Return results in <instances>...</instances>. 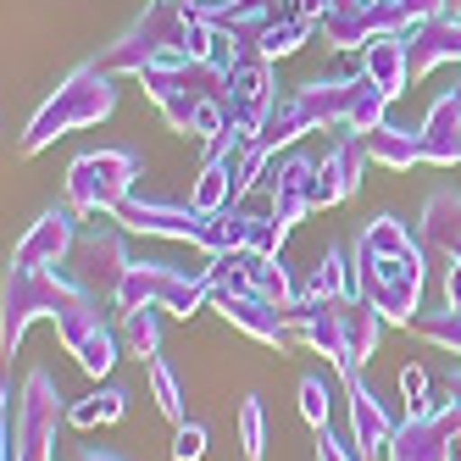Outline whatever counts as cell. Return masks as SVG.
<instances>
[{"label":"cell","mask_w":461,"mask_h":461,"mask_svg":"<svg viewBox=\"0 0 461 461\" xmlns=\"http://www.w3.org/2000/svg\"><path fill=\"white\" fill-rule=\"evenodd\" d=\"M56 334H61L68 356L78 361L89 378H106V373L117 367V339H112L106 317L95 312V294H89V289H78L73 301L56 312Z\"/></svg>","instance_id":"cell-8"},{"label":"cell","mask_w":461,"mask_h":461,"mask_svg":"<svg viewBox=\"0 0 461 461\" xmlns=\"http://www.w3.org/2000/svg\"><path fill=\"white\" fill-rule=\"evenodd\" d=\"M394 95L378 89L367 73H356L350 84V117H345V140H361V134H373V128H384V112H389Z\"/></svg>","instance_id":"cell-25"},{"label":"cell","mask_w":461,"mask_h":461,"mask_svg":"<svg viewBox=\"0 0 461 461\" xmlns=\"http://www.w3.org/2000/svg\"><path fill=\"white\" fill-rule=\"evenodd\" d=\"M361 150H367V161H378V167L389 173H411L417 161H422V145L417 134H406V128H373V134H361Z\"/></svg>","instance_id":"cell-23"},{"label":"cell","mask_w":461,"mask_h":461,"mask_svg":"<svg viewBox=\"0 0 461 461\" xmlns=\"http://www.w3.org/2000/svg\"><path fill=\"white\" fill-rule=\"evenodd\" d=\"M339 294H356V267L345 261V250H328L301 284V301H339Z\"/></svg>","instance_id":"cell-26"},{"label":"cell","mask_w":461,"mask_h":461,"mask_svg":"<svg viewBox=\"0 0 461 461\" xmlns=\"http://www.w3.org/2000/svg\"><path fill=\"white\" fill-rule=\"evenodd\" d=\"M122 411H128V394H122V389H101V422H106V428L122 422Z\"/></svg>","instance_id":"cell-39"},{"label":"cell","mask_w":461,"mask_h":461,"mask_svg":"<svg viewBox=\"0 0 461 461\" xmlns=\"http://www.w3.org/2000/svg\"><path fill=\"white\" fill-rule=\"evenodd\" d=\"M317 28H322V45H334V50H367L373 45V0H328Z\"/></svg>","instance_id":"cell-19"},{"label":"cell","mask_w":461,"mask_h":461,"mask_svg":"<svg viewBox=\"0 0 461 461\" xmlns=\"http://www.w3.org/2000/svg\"><path fill=\"white\" fill-rule=\"evenodd\" d=\"M267 178H273V206H267V212L294 228V222L312 212L317 161H312V156H284V161H273V167H267Z\"/></svg>","instance_id":"cell-16"},{"label":"cell","mask_w":461,"mask_h":461,"mask_svg":"<svg viewBox=\"0 0 461 461\" xmlns=\"http://www.w3.org/2000/svg\"><path fill=\"white\" fill-rule=\"evenodd\" d=\"M84 284H73V278H61L56 267L50 273H6V322H0V350H17L23 345V334H28V322H40V317H50L56 322V312L73 301Z\"/></svg>","instance_id":"cell-7"},{"label":"cell","mask_w":461,"mask_h":461,"mask_svg":"<svg viewBox=\"0 0 461 461\" xmlns=\"http://www.w3.org/2000/svg\"><path fill=\"white\" fill-rule=\"evenodd\" d=\"M356 294L367 301L389 328H411L422 306V245L406 234L401 217L367 222L356 245Z\"/></svg>","instance_id":"cell-1"},{"label":"cell","mask_w":461,"mask_h":461,"mask_svg":"<svg viewBox=\"0 0 461 461\" xmlns=\"http://www.w3.org/2000/svg\"><path fill=\"white\" fill-rule=\"evenodd\" d=\"M456 78H461V61H456Z\"/></svg>","instance_id":"cell-43"},{"label":"cell","mask_w":461,"mask_h":461,"mask_svg":"<svg viewBox=\"0 0 461 461\" xmlns=\"http://www.w3.org/2000/svg\"><path fill=\"white\" fill-rule=\"evenodd\" d=\"M217 312L240 328V334L273 345V350H289L301 345V312H284L278 301H267V294H228V301H217Z\"/></svg>","instance_id":"cell-11"},{"label":"cell","mask_w":461,"mask_h":461,"mask_svg":"<svg viewBox=\"0 0 461 461\" xmlns=\"http://www.w3.org/2000/svg\"><path fill=\"white\" fill-rule=\"evenodd\" d=\"M312 17H294V12H273V23L256 34V61H284V56H294L306 40H312Z\"/></svg>","instance_id":"cell-24"},{"label":"cell","mask_w":461,"mask_h":461,"mask_svg":"<svg viewBox=\"0 0 461 461\" xmlns=\"http://www.w3.org/2000/svg\"><path fill=\"white\" fill-rule=\"evenodd\" d=\"M140 156L134 150H89L68 167V206L78 217H117V206L134 194Z\"/></svg>","instance_id":"cell-5"},{"label":"cell","mask_w":461,"mask_h":461,"mask_svg":"<svg viewBox=\"0 0 461 461\" xmlns=\"http://www.w3.org/2000/svg\"><path fill=\"white\" fill-rule=\"evenodd\" d=\"M439 6H445V12H461V0H439Z\"/></svg>","instance_id":"cell-42"},{"label":"cell","mask_w":461,"mask_h":461,"mask_svg":"<svg viewBox=\"0 0 461 461\" xmlns=\"http://www.w3.org/2000/svg\"><path fill=\"white\" fill-rule=\"evenodd\" d=\"M222 106H228V134L256 140L261 122H267V112L278 106L273 61H240V68L222 78Z\"/></svg>","instance_id":"cell-9"},{"label":"cell","mask_w":461,"mask_h":461,"mask_svg":"<svg viewBox=\"0 0 461 461\" xmlns=\"http://www.w3.org/2000/svg\"><path fill=\"white\" fill-rule=\"evenodd\" d=\"M189 206L194 212H228L234 206V167H228V156H206L201 178L189 189Z\"/></svg>","instance_id":"cell-27"},{"label":"cell","mask_w":461,"mask_h":461,"mask_svg":"<svg viewBox=\"0 0 461 461\" xmlns=\"http://www.w3.org/2000/svg\"><path fill=\"white\" fill-rule=\"evenodd\" d=\"M122 234H128V228H122L117 217H112V222H101V228H89V234H78V250L89 256V267H95V278H101V289H106V294L122 284V273H128V267H134V256H128Z\"/></svg>","instance_id":"cell-18"},{"label":"cell","mask_w":461,"mask_h":461,"mask_svg":"<svg viewBox=\"0 0 461 461\" xmlns=\"http://www.w3.org/2000/svg\"><path fill=\"white\" fill-rule=\"evenodd\" d=\"M228 134V106H222V95H212V101H201V112H194V128H189V140H201V145H217Z\"/></svg>","instance_id":"cell-33"},{"label":"cell","mask_w":461,"mask_h":461,"mask_svg":"<svg viewBox=\"0 0 461 461\" xmlns=\"http://www.w3.org/2000/svg\"><path fill=\"white\" fill-rule=\"evenodd\" d=\"M240 450H245V461L267 456V411H261V394H245L240 401Z\"/></svg>","instance_id":"cell-30"},{"label":"cell","mask_w":461,"mask_h":461,"mask_svg":"<svg viewBox=\"0 0 461 461\" xmlns=\"http://www.w3.org/2000/svg\"><path fill=\"white\" fill-rule=\"evenodd\" d=\"M256 294H267V301H278L284 312H301V289H294L284 256H256Z\"/></svg>","instance_id":"cell-29"},{"label":"cell","mask_w":461,"mask_h":461,"mask_svg":"<svg viewBox=\"0 0 461 461\" xmlns=\"http://www.w3.org/2000/svg\"><path fill=\"white\" fill-rule=\"evenodd\" d=\"M78 250V212L73 206H50L28 234L12 245V273H50Z\"/></svg>","instance_id":"cell-10"},{"label":"cell","mask_w":461,"mask_h":461,"mask_svg":"<svg viewBox=\"0 0 461 461\" xmlns=\"http://www.w3.org/2000/svg\"><path fill=\"white\" fill-rule=\"evenodd\" d=\"M84 461H122V456H112V450H89Z\"/></svg>","instance_id":"cell-41"},{"label":"cell","mask_w":461,"mask_h":461,"mask_svg":"<svg viewBox=\"0 0 461 461\" xmlns=\"http://www.w3.org/2000/svg\"><path fill=\"white\" fill-rule=\"evenodd\" d=\"M401 401H406V417H417L428 406V367L422 361H406L401 367Z\"/></svg>","instance_id":"cell-35"},{"label":"cell","mask_w":461,"mask_h":461,"mask_svg":"<svg viewBox=\"0 0 461 461\" xmlns=\"http://www.w3.org/2000/svg\"><path fill=\"white\" fill-rule=\"evenodd\" d=\"M317 461H356V445H339V439L322 428V434H317Z\"/></svg>","instance_id":"cell-37"},{"label":"cell","mask_w":461,"mask_h":461,"mask_svg":"<svg viewBox=\"0 0 461 461\" xmlns=\"http://www.w3.org/2000/svg\"><path fill=\"white\" fill-rule=\"evenodd\" d=\"M161 306H140V312H122V345H128V356H140L145 367L161 356Z\"/></svg>","instance_id":"cell-28"},{"label":"cell","mask_w":461,"mask_h":461,"mask_svg":"<svg viewBox=\"0 0 461 461\" xmlns=\"http://www.w3.org/2000/svg\"><path fill=\"white\" fill-rule=\"evenodd\" d=\"M140 84H145V95L156 101V112L167 117V128H173V134H184V140H189V128H194V112H201V101L222 95V73L212 68V61L184 56V50L156 56L150 68L140 73Z\"/></svg>","instance_id":"cell-4"},{"label":"cell","mask_w":461,"mask_h":461,"mask_svg":"<svg viewBox=\"0 0 461 461\" xmlns=\"http://www.w3.org/2000/svg\"><path fill=\"white\" fill-rule=\"evenodd\" d=\"M361 73H367L378 89H389V95H406V84H411L406 34H378L367 50H361Z\"/></svg>","instance_id":"cell-21"},{"label":"cell","mask_w":461,"mask_h":461,"mask_svg":"<svg viewBox=\"0 0 461 461\" xmlns=\"http://www.w3.org/2000/svg\"><path fill=\"white\" fill-rule=\"evenodd\" d=\"M301 422L312 428V434H322V428H328V384L317 373L301 378Z\"/></svg>","instance_id":"cell-34"},{"label":"cell","mask_w":461,"mask_h":461,"mask_svg":"<svg viewBox=\"0 0 461 461\" xmlns=\"http://www.w3.org/2000/svg\"><path fill=\"white\" fill-rule=\"evenodd\" d=\"M406 61H411V84L428 78L439 61H461V12L422 17L411 34H406Z\"/></svg>","instance_id":"cell-13"},{"label":"cell","mask_w":461,"mask_h":461,"mask_svg":"<svg viewBox=\"0 0 461 461\" xmlns=\"http://www.w3.org/2000/svg\"><path fill=\"white\" fill-rule=\"evenodd\" d=\"M56 422H68V411H61L50 373H28L17 394V417L6 406V461H50Z\"/></svg>","instance_id":"cell-6"},{"label":"cell","mask_w":461,"mask_h":461,"mask_svg":"<svg viewBox=\"0 0 461 461\" xmlns=\"http://www.w3.org/2000/svg\"><path fill=\"white\" fill-rule=\"evenodd\" d=\"M112 106H117L112 73L101 68V61H84V68H73L68 78H61V89L50 95L34 117H28V128H23V156H40V150L56 145L61 134H78V128L106 122Z\"/></svg>","instance_id":"cell-3"},{"label":"cell","mask_w":461,"mask_h":461,"mask_svg":"<svg viewBox=\"0 0 461 461\" xmlns=\"http://www.w3.org/2000/svg\"><path fill=\"white\" fill-rule=\"evenodd\" d=\"M422 245H434L445 261H461V194H434L422 206Z\"/></svg>","instance_id":"cell-22"},{"label":"cell","mask_w":461,"mask_h":461,"mask_svg":"<svg viewBox=\"0 0 461 461\" xmlns=\"http://www.w3.org/2000/svg\"><path fill=\"white\" fill-rule=\"evenodd\" d=\"M284 240H289V222H278L273 212H256L250 217V256H284Z\"/></svg>","instance_id":"cell-32"},{"label":"cell","mask_w":461,"mask_h":461,"mask_svg":"<svg viewBox=\"0 0 461 461\" xmlns=\"http://www.w3.org/2000/svg\"><path fill=\"white\" fill-rule=\"evenodd\" d=\"M445 306L461 312V261H450V267H445Z\"/></svg>","instance_id":"cell-40"},{"label":"cell","mask_w":461,"mask_h":461,"mask_svg":"<svg viewBox=\"0 0 461 461\" xmlns=\"http://www.w3.org/2000/svg\"><path fill=\"white\" fill-rule=\"evenodd\" d=\"M178 267L167 261H134V267L122 273V284L112 289V306L117 312H140V306H167V289H173Z\"/></svg>","instance_id":"cell-20"},{"label":"cell","mask_w":461,"mask_h":461,"mask_svg":"<svg viewBox=\"0 0 461 461\" xmlns=\"http://www.w3.org/2000/svg\"><path fill=\"white\" fill-rule=\"evenodd\" d=\"M350 389V445H356V456H384L389 450V439H394V422H389V411L378 406V394L367 389V384H345Z\"/></svg>","instance_id":"cell-17"},{"label":"cell","mask_w":461,"mask_h":461,"mask_svg":"<svg viewBox=\"0 0 461 461\" xmlns=\"http://www.w3.org/2000/svg\"><path fill=\"white\" fill-rule=\"evenodd\" d=\"M378 334H384V317L361 301V294H339V301H301V345L322 350L345 384L361 378V361H373Z\"/></svg>","instance_id":"cell-2"},{"label":"cell","mask_w":461,"mask_h":461,"mask_svg":"<svg viewBox=\"0 0 461 461\" xmlns=\"http://www.w3.org/2000/svg\"><path fill=\"white\" fill-rule=\"evenodd\" d=\"M461 434V417H406L401 428H394V439H389V461H450V445Z\"/></svg>","instance_id":"cell-12"},{"label":"cell","mask_w":461,"mask_h":461,"mask_svg":"<svg viewBox=\"0 0 461 461\" xmlns=\"http://www.w3.org/2000/svg\"><path fill=\"white\" fill-rule=\"evenodd\" d=\"M68 422H73V428H95V422H101V394H89V401L68 406Z\"/></svg>","instance_id":"cell-38"},{"label":"cell","mask_w":461,"mask_h":461,"mask_svg":"<svg viewBox=\"0 0 461 461\" xmlns=\"http://www.w3.org/2000/svg\"><path fill=\"white\" fill-rule=\"evenodd\" d=\"M417 145H422V161H434V167H456L461 161V89H445L428 106V117L417 128Z\"/></svg>","instance_id":"cell-15"},{"label":"cell","mask_w":461,"mask_h":461,"mask_svg":"<svg viewBox=\"0 0 461 461\" xmlns=\"http://www.w3.org/2000/svg\"><path fill=\"white\" fill-rule=\"evenodd\" d=\"M150 394H156V406H161V417H173V422H189V411H184V394H178V378H173V367L167 361H150Z\"/></svg>","instance_id":"cell-31"},{"label":"cell","mask_w":461,"mask_h":461,"mask_svg":"<svg viewBox=\"0 0 461 461\" xmlns=\"http://www.w3.org/2000/svg\"><path fill=\"white\" fill-rule=\"evenodd\" d=\"M361 161H367V150H361V140H339L334 150H328L317 161V184H312V212H328L356 194L361 184Z\"/></svg>","instance_id":"cell-14"},{"label":"cell","mask_w":461,"mask_h":461,"mask_svg":"<svg viewBox=\"0 0 461 461\" xmlns=\"http://www.w3.org/2000/svg\"><path fill=\"white\" fill-rule=\"evenodd\" d=\"M206 456V428L201 422H178L173 434V461H201Z\"/></svg>","instance_id":"cell-36"}]
</instances>
